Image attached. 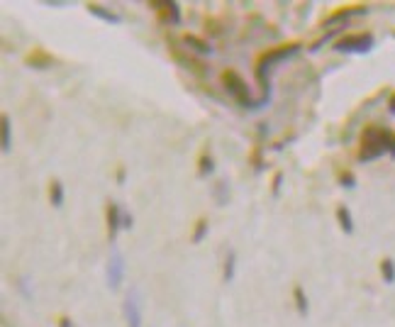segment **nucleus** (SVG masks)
Returning a JSON list of instances; mask_svg holds the SVG:
<instances>
[{"mask_svg": "<svg viewBox=\"0 0 395 327\" xmlns=\"http://www.w3.org/2000/svg\"><path fill=\"white\" fill-rule=\"evenodd\" d=\"M59 327H76V325L71 323L69 318H61V320H59Z\"/></svg>", "mask_w": 395, "mask_h": 327, "instance_id": "nucleus-22", "label": "nucleus"}, {"mask_svg": "<svg viewBox=\"0 0 395 327\" xmlns=\"http://www.w3.org/2000/svg\"><path fill=\"white\" fill-rule=\"evenodd\" d=\"M186 44H191V47L196 49V52H200V54H210V52H213V49H210L205 42H200L198 37H186Z\"/></svg>", "mask_w": 395, "mask_h": 327, "instance_id": "nucleus-16", "label": "nucleus"}, {"mask_svg": "<svg viewBox=\"0 0 395 327\" xmlns=\"http://www.w3.org/2000/svg\"><path fill=\"white\" fill-rule=\"evenodd\" d=\"M117 181H125V168H120V171H117Z\"/></svg>", "mask_w": 395, "mask_h": 327, "instance_id": "nucleus-24", "label": "nucleus"}, {"mask_svg": "<svg viewBox=\"0 0 395 327\" xmlns=\"http://www.w3.org/2000/svg\"><path fill=\"white\" fill-rule=\"evenodd\" d=\"M10 145H13V140H10V117L3 115V152H10Z\"/></svg>", "mask_w": 395, "mask_h": 327, "instance_id": "nucleus-13", "label": "nucleus"}, {"mask_svg": "<svg viewBox=\"0 0 395 327\" xmlns=\"http://www.w3.org/2000/svg\"><path fill=\"white\" fill-rule=\"evenodd\" d=\"M125 318L127 327H142V300L137 291H130V295L125 298Z\"/></svg>", "mask_w": 395, "mask_h": 327, "instance_id": "nucleus-5", "label": "nucleus"}, {"mask_svg": "<svg viewBox=\"0 0 395 327\" xmlns=\"http://www.w3.org/2000/svg\"><path fill=\"white\" fill-rule=\"evenodd\" d=\"M337 52H344V54H366L373 49V37L371 34H349V37L340 39L337 42Z\"/></svg>", "mask_w": 395, "mask_h": 327, "instance_id": "nucleus-4", "label": "nucleus"}, {"mask_svg": "<svg viewBox=\"0 0 395 327\" xmlns=\"http://www.w3.org/2000/svg\"><path fill=\"white\" fill-rule=\"evenodd\" d=\"M122 227H132V215H127V213H122Z\"/></svg>", "mask_w": 395, "mask_h": 327, "instance_id": "nucleus-21", "label": "nucleus"}, {"mask_svg": "<svg viewBox=\"0 0 395 327\" xmlns=\"http://www.w3.org/2000/svg\"><path fill=\"white\" fill-rule=\"evenodd\" d=\"M281 178H283V176H281V173L274 178V193H279V188H281Z\"/></svg>", "mask_w": 395, "mask_h": 327, "instance_id": "nucleus-23", "label": "nucleus"}, {"mask_svg": "<svg viewBox=\"0 0 395 327\" xmlns=\"http://www.w3.org/2000/svg\"><path fill=\"white\" fill-rule=\"evenodd\" d=\"M388 108H391V112H393V115H395V95H393V98H391V103H388Z\"/></svg>", "mask_w": 395, "mask_h": 327, "instance_id": "nucleus-25", "label": "nucleus"}, {"mask_svg": "<svg viewBox=\"0 0 395 327\" xmlns=\"http://www.w3.org/2000/svg\"><path fill=\"white\" fill-rule=\"evenodd\" d=\"M29 64H32V66H37V64L49 66V64H51V59H47V56H29ZM37 69H39V66H37Z\"/></svg>", "mask_w": 395, "mask_h": 327, "instance_id": "nucleus-19", "label": "nucleus"}, {"mask_svg": "<svg viewBox=\"0 0 395 327\" xmlns=\"http://www.w3.org/2000/svg\"><path fill=\"white\" fill-rule=\"evenodd\" d=\"M205 232H208V222H205V220H200L196 232H193V242H200V239L205 237Z\"/></svg>", "mask_w": 395, "mask_h": 327, "instance_id": "nucleus-18", "label": "nucleus"}, {"mask_svg": "<svg viewBox=\"0 0 395 327\" xmlns=\"http://www.w3.org/2000/svg\"><path fill=\"white\" fill-rule=\"evenodd\" d=\"M152 5L156 10H161L163 20L168 25H181V8H178V3H152Z\"/></svg>", "mask_w": 395, "mask_h": 327, "instance_id": "nucleus-8", "label": "nucleus"}, {"mask_svg": "<svg viewBox=\"0 0 395 327\" xmlns=\"http://www.w3.org/2000/svg\"><path fill=\"white\" fill-rule=\"evenodd\" d=\"M122 208L117 206V203H110L107 206V232H110V239H115L117 229L122 227Z\"/></svg>", "mask_w": 395, "mask_h": 327, "instance_id": "nucleus-7", "label": "nucleus"}, {"mask_svg": "<svg viewBox=\"0 0 395 327\" xmlns=\"http://www.w3.org/2000/svg\"><path fill=\"white\" fill-rule=\"evenodd\" d=\"M342 186L354 188V176H352V173H344V176H342Z\"/></svg>", "mask_w": 395, "mask_h": 327, "instance_id": "nucleus-20", "label": "nucleus"}, {"mask_svg": "<svg viewBox=\"0 0 395 327\" xmlns=\"http://www.w3.org/2000/svg\"><path fill=\"white\" fill-rule=\"evenodd\" d=\"M122 274H125V262H122L120 254H112L110 264H107V283H110V288H117L122 283Z\"/></svg>", "mask_w": 395, "mask_h": 327, "instance_id": "nucleus-6", "label": "nucleus"}, {"mask_svg": "<svg viewBox=\"0 0 395 327\" xmlns=\"http://www.w3.org/2000/svg\"><path fill=\"white\" fill-rule=\"evenodd\" d=\"M49 198H51V206H54V208L64 206V186H61V181H51Z\"/></svg>", "mask_w": 395, "mask_h": 327, "instance_id": "nucleus-10", "label": "nucleus"}, {"mask_svg": "<svg viewBox=\"0 0 395 327\" xmlns=\"http://www.w3.org/2000/svg\"><path fill=\"white\" fill-rule=\"evenodd\" d=\"M88 13L100 20H105V22H110V25H120V15L110 13V10H102V5H88Z\"/></svg>", "mask_w": 395, "mask_h": 327, "instance_id": "nucleus-9", "label": "nucleus"}, {"mask_svg": "<svg viewBox=\"0 0 395 327\" xmlns=\"http://www.w3.org/2000/svg\"><path fill=\"white\" fill-rule=\"evenodd\" d=\"M295 293V303H297V313L300 315H305L307 313V298H305V293H302V288L297 286V288L293 291Z\"/></svg>", "mask_w": 395, "mask_h": 327, "instance_id": "nucleus-14", "label": "nucleus"}, {"mask_svg": "<svg viewBox=\"0 0 395 327\" xmlns=\"http://www.w3.org/2000/svg\"><path fill=\"white\" fill-rule=\"evenodd\" d=\"M213 159L210 156H200V176H208V173H213Z\"/></svg>", "mask_w": 395, "mask_h": 327, "instance_id": "nucleus-17", "label": "nucleus"}, {"mask_svg": "<svg viewBox=\"0 0 395 327\" xmlns=\"http://www.w3.org/2000/svg\"><path fill=\"white\" fill-rule=\"evenodd\" d=\"M222 84H225V88H227V93L232 95V98L237 100L239 105H244V108H254V100L249 98L247 84H244L242 76H239L237 71H225V74H222Z\"/></svg>", "mask_w": 395, "mask_h": 327, "instance_id": "nucleus-3", "label": "nucleus"}, {"mask_svg": "<svg viewBox=\"0 0 395 327\" xmlns=\"http://www.w3.org/2000/svg\"><path fill=\"white\" fill-rule=\"evenodd\" d=\"M395 145V137L383 127H368L363 132V140H361V152H359V159L361 161H373L378 156H383L386 152H391Z\"/></svg>", "mask_w": 395, "mask_h": 327, "instance_id": "nucleus-1", "label": "nucleus"}, {"mask_svg": "<svg viewBox=\"0 0 395 327\" xmlns=\"http://www.w3.org/2000/svg\"><path fill=\"white\" fill-rule=\"evenodd\" d=\"M234 267H237V257H234V252H229L227 262H225V281L234 279Z\"/></svg>", "mask_w": 395, "mask_h": 327, "instance_id": "nucleus-12", "label": "nucleus"}, {"mask_svg": "<svg viewBox=\"0 0 395 327\" xmlns=\"http://www.w3.org/2000/svg\"><path fill=\"white\" fill-rule=\"evenodd\" d=\"M300 52V44H288V47H279V49H271V52H266L264 56L259 59V66H256V81H259L261 86H269V74L276 69V64H281V61H288L290 56H295Z\"/></svg>", "mask_w": 395, "mask_h": 327, "instance_id": "nucleus-2", "label": "nucleus"}, {"mask_svg": "<svg viewBox=\"0 0 395 327\" xmlns=\"http://www.w3.org/2000/svg\"><path fill=\"white\" fill-rule=\"evenodd\" d=\"M337 220H340V225H342V229H344V232H352V229H354L352 213H349L344 206H342L340 211H337Z\"/></svg>", "mask_w": 395, "mask_h": 327, "instance_id": "nucleus-11", "label": "nucleus"}, {"mask_svg": "<svg viewBox=\"0 0 395 327\" xmlns=\"http://www.w3.org/2000/svg\"><path fill=\"white\" fill-rule=\"evenodd\" d=\"M381 272H383V279H386L388 283H393L395 281V264L391 262V259H386V262L381 264Z\"/></svg>", "mask_w": 395, "mask_h": 327, "instance_id": "nucleus-15", "label": "nucleus"}]
</instances>
